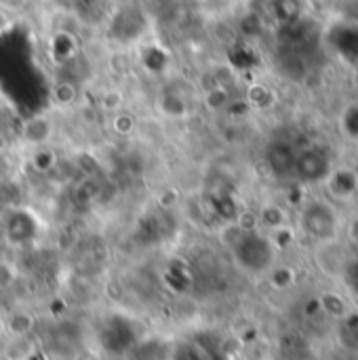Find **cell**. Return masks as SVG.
Wrapping results in <instances>:
<instances>
[{
	"instance_id": "ba28073f",
	"label": "cell",
	"mask_w": 358,
	"mask_h": 360,
	"mask_svg": "<svg viewBox=\"0 0 358 360\" xmlns=\"http://www.w3.org/2000/svg\"><path fill=\"white\" fill-rule=\"evenodd\" d=\"M42 2H46V0H42Z\"/></svg>"
},
{
	"instance_id": "52a82bcc",
	"label": "cell",
	"mask_w": 358,
	"mask_h": 360,
	"mask_svg": "<svg viewBox=\"0 0 358 360\" xmlns=\"http://www.w3.org/2000/svg\"><path fill=\"white\" fill-rule=\"evenodd\" d=\"M27 0H0V8L4 13H15V11H21L25 8Z\"/></svg>"
},
{
	"instance_id": "8992f818",
	"label": "cell",
	"mask_w": 358,
	"mask_h": 360,
	"mask_svg": "<svg viewBox=\"0 0 358 360\" xmlns=\"http://www.w3.org/2000/svg\"><path fill=\"white\" fill-rule=\"evenodd\" d=\"M171 360H205V356H203L196 348H192V346H179V348L173 352Z\"/></svg>"
},
{
	"instance_id": "6da1fadb",
	"label": "cell",
	"mask_w": 358,
	"mask_h": 360,
	"mask_svg": "<svg viewBox=\"0 0 358 360\" xmlns=\"http://www.w3.org/2000/svg\"><path fill=\"white\" fill-rule=\"evenodd\" d=\"M302 230L306 236H310L317 243H335L340 234V219L335 215V209L327 202L314 200L304 207L300 217Z\"/></svg>"
},
{
	"instance_id": "7a4b0ae2",
	"label": "cell",
	"mask_w": 358,
	"mask_h": 360,
	"mask_svg": "<svg viewBox=\"0 0 358 360\" xmlns=\"http://www.w3.org/2000/svg\"><path fill=\"white\" fill-rule=\"evenodd\" d=\"M234 257L243 270L260 274L270 268L274 253H272L270 243L264 236L255 232H243L238 240L234 243Z\"/></svg>"
},
{
	"instance_id": "277c9868",
	"label": "cell",
	"mask_w": 358,
	"mask_h": 360,
	"mask_svg": "<svg viewBox=\"0 0 358 360\" xmlns=\"http://www.w3.org/2000/svg\"><path fill=\"white\" fill-rule=\"evenodd\" d=\"M101 346L110 352H127L135 346V329L124 319H110L101 327Z\"/></svg>"
},
{
	"instance_id": "3957f363",
	"label": "cell",
	"mask_w": 358,
	"mask_h": 360,
	"mask_svg": "<svg viewBox=\"0 0 358 360\" xmlns=\"http://www.w3.org/2000/svg\"><path fill=\"white\" fill-rule=\"evenodd\" d=\"M331 160L321 152V150H304L295 158V169L293 175L302 184H317V181H327L331 177Z\"/></svg>"
},
{
	"instance_id": "5b68a950",
	"label": "cell",
	"mask_w": 358,
	"mask_h": 360,
	"mask_svg": "<svg viewBox=\"0 0 358 360\" xmlns=\"http://www.w3.org/2000/svg\"><path fill=\"white\" fill-rule=\"evenodd\" d=\"M295 158H298V152L293 150L291 143L287 141H272L266 150V162L270 167V171L276 175V177H289L293 175V169H295Z\"/></svg>"
}]
</instances>
